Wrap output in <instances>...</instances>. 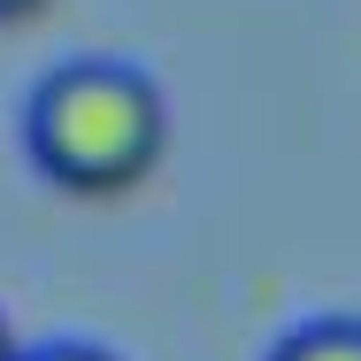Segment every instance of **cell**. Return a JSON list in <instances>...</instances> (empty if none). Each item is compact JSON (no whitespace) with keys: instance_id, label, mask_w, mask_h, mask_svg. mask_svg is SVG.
Masks as SVG:
<instances>
[{"instance_id":"cell-1","label":"cell","mask_w":361,"mask_h":361,"mask_svg":"<svg viewBox=\"0 0 361 361\" xmlns=\"http://www.w3.org/2000/svg\"><path fill=\"white\" fill-rule=\"evenodd\" d=\"M23 146L47 185H62L77 200H116L154 177V161L169 146V100L131 62L77 54L31 85Z\"/></svg>"},{"instance_id":"cell-2","label":"cell","mask_w":361,"mask_h":361,"mask_svg":"<svg viewBox=\"0 0 361 361\" xmlns=\"http://www.w3.org/2000/svg\"><path fill=\"white\" fill-rule=\"evenodd\" d=\"M269 361H361V315H315L285 331Z\"/></svg>"},{"instance_id":"cell-3","label":"cell","mask_w":361,"mask_h":361,"mask_svg":"<svg viewBox=\"0 0 361 361\" xmlns=\"http://www.w3.org/2000/svg\"><path fill=\"white\" fill-rule=\"evenodd\" d=\"M16 361H116L108 346H85V338H54V346H23Z\"/></svg>"},{"instance_id":"cell-4","label":"cell","mask_w":361,"mask_h":361,"mask_svg":"<svg viewBox=\"0 0 361 361\" xmlns=\"http://www.w3.org/2000/svg\"><path fill=\"white\" fill-rule=\"evenodd\" d=\"M47 0H0V23H23V16H39Z\"/></svg>"},{"instance_id":"cell-5","label":"cell","mask_w":361,"mask_h":361,"mask_svg":"<svg viewBox=\"0 0 361 361\" xmlns=\"http://www.w3.org/2000/svg\"><path fill=\"white\" fill-rule=\"evenodd\" d=\"M23 354V346H16V338H8V323H0V361H16Z\"/></svg>"}]
</instances>
